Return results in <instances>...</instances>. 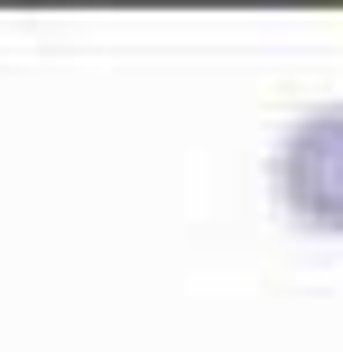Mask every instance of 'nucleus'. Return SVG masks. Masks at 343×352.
Wrapping results in <instances>:
<instances>
[{
  "label": "nucleus",
  "instance_id": "1",
  "mask_svg": "<svg viewBox=\"0 0 343 352\" xmlns=\"http://www.w3.org/2000/svg\"><path fill=\"white\" fill-rule=\"evenodd\" d=\"M269 176H278V204H288L307 232H343V102L307 111V121L278 140Z\"/></svg>",
  "mask_w": 343,
  "mask_h": 352
}]
</instances>
